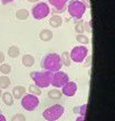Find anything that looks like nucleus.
<instances>
[{
	"mask_svg": "<svg viewBox=\"0 0 115 121\" xmlns=\"http://www.w3.org/2000/svg\"><path fill=\"white\" fill-rule=\"evenodd\" d=\"M41 69L49 72H57L62 69V60H60V55L57 53H49L41 60L40 63Z\"/></svg>",
	"mask_w": 115,
	"mask_h": 121,
	"instance_id": "obj_1",
	"label": "nucleus"
},
{
	"mask_svg": "<svg viewBox=\"0 0 115 121\" xmlns=\"http://www.w3.org/2000/svg\"><path fill=\"white\" fill-rule=\"evenodd\" d=\"M51 76H53V72L49 71H36V72H31L30 73V78L35 82V84L38 87H48L51 83Z\"/></svg>",
	"mask_w": 115,
	"mask_h": 121,
	"instance_id": "obj_2",
	"label": "nucleus"
},
{
	"mask_svg": "<svg viewBox=\"0 0 115 121\" xmlns=\"http://www.w3.org/2000/svg\"><path fill=\"white\" fill-rule=\"evenodd\" d=\"M64 111H65V109L63 105H60V104H54L51 107H48L44 111L43 117L47 121H56L64 114Z\"/></svg>",
	"mask_w": 115,
	"mask_h": 121,
	"instance_id": "obj_3",
	"label": "nucleus"
},
{
	"mask_svg": "<svg viewBox=\"0 0 115 121\" xmlns=\"http://www.w3.org/2000/svg\"><path fill=\"white\" fill-rule=\"evenodd\" d=\"M86 11V6L83 1L79 0H72L68 4V13L73 18L81 19Z\"/></svg>",
	"mask_w": 115,
	"mask_h": 121,
	"instance_id": "obj_4",
	"label": "nucleus"
},
{
	"mask_svg": "<svg viewBox=\"0 0 115 121\" xmlns=\"http://www.w3.org/2000/svg\"><path fill=\"white\" fill-rule=\"evenodd\" d=\"M31 13H33V17L35 19L40 20V19L46 18L50 13V9H49V6L46 2H38L37 4H35L33 7Z\"/></svg>",
	"mask_w": 115,
	"mask_h": 121,
	"instance_id": "obj_5",
	"label": "nucleus"
},
{
	"mask_svg": "<svg viewBox=\"0 0 115 121\" xmlns=\"http://www.w3.org/2000/svg\"><path fill=\"white\" fill-rule=\"evenodd\" d=\"M88 54V49L86 46H75L72 49V52L69 53L70 55V60L75 63H82L84 62L85 58L87 57Z\"/></svg>",
	"mask_w": 115,
	"mask_h": 121,
	"instance_id": "obj_6",
	"label": "nucleus"
},
{
	"mask_svg": "<svg viewBox=\"0 0 115 121\" xmlns=\"http://www.w3.org/2000/svg\"><path fill=\"white\" fill-rule=\"evenodd\" d=\"M39 105L38 96L33 94H25L21 98V107L26 111H34Z\"/></svg>",
	"mask_w": 115,
	"mask_h": 121,
	"instance_id": "obj_7",
	"label": "nucleus"
},
{
	"mask_svg": "<svg viewBox=\"0 0 115 121\" xmlns=\"http://www.w3.org/2000/svg\"><path fill=\"white\" fill-rule=\"evenodd\" d=\"M68 81H69V78H68V75H67V73L62 72L59 69V71L53 73L50 85H53V86H55V87H62Z\"/></svg>",
	"mask_w": 115,
	"mask_h": 121,
	"instance_id": "obj_8",
	"label": "nucleus"
},
{
	"mask_svg": "<svg viewBox=\"0 0 115 121\" xmlns=\"http://www.w3.org/2000/svg\"><path fill=\"white\" fill-rule=\"evenodd\" d=\"M77 91V85L75 82H67L63 85V94L66 96H74Z\"/></svg>",
	"mask_w": 115,
	"mask_h": 121,
	"instance_id": "obj_9",
	"label": "nucleus"
},
{
	"mask_svg": "<svg viewBox=\"0 0 115 121\" xmlns=\"http://www.w3.org/2000/svg\"><path fill=\"white\" fill-rule=\"evenodd\" d=\"M26 94V87L21 86V85H17L13 87L12 90V96L13 99H21L22 96Z\"/></svg>",
	"mask_w": 115,
	"mask_h": 121,
	"instance_id": "obj_10",
	"label": "nucleus"
},
{
	"mask_svg": "<svg viewBox=\"0 0 115 121\" xmlns=\"http://www.w3.org/2000/svg\"><path fill=\"white\" fill-rule=\"evenodd\" d=\"M62 24H63V19L58 15H53L49 19V25L53 28H58V27L62 26Z\"/></svg>",
	"mask_w": 115,
	"mask_h": 121,
	"instance_id": "obj_11",
	"label": "nucleus"
},
{
	"mask_svg": "<svg viewBox=\"0 0 115 121\" xmlns=\"http://www.w3.org/2000/svg\"><path fill=\"white\" fill-rule=\"evenodd\" d=\"M21 63L26 67H31V66L35 64V57L33 56V55H30V54H25V55L22 56Z\"/></svg>",
	"mask_w": 115,
	"mask_h": 121,
	"instance_id": "obj_12",
	"label": "nucleus"
},
{
	"mask_svg": "<svg viewBox=\"0 0 115 121\" xmlns=\"http://www.w3.org/2000/svg\"><path fill=\"white\" fill-rule=\"evenodd\" d=\"M1 99L4 101V103L6 104V105H8V107H11L13 104V96H12V94L9 93V92H2Z\"/></svg>",
	"mask_w": 115,
	"mask_h": 121,
	"instance_id": "obj_13",
	"label": "nucleus"
},
{
	"mask_svg": "<svg viewBox=\"0 0 115 121\" xmlns=\"http://www.w3.org/2000/svg\"><path fill=\"white\" fill-rule=\"evenodd\" d=\"M39 38L41 39L43 42H49L53 38V33L49 29H43L39 33Z\"/></svg>",
	"mask_w": 115,
	"mask_h": 121,
	"instance_id": "obj_14",
	"label": "nucleus"
},
{
	"mask_svg": "<svg viewBox=\"0 0 115 121\" xmlns=\"http://www.w3.org/2000/svg\"><path fill=\"white\" fill-rule=\"evenodd\" d=\"M67 0H49V4L55 9H65V4Z\"/></svg>",
	"mask_w": 115,
	"mask_h": 121,
	"instance_id": "obj_15",
	"label": "nucleus"
},
{
	"mask_svg": "<svg viewBox=\"0 0 115 121\" xmlns=\"http://www.w3.org/2000/svg\"><path fill=\"white\" fill-rule=\"evenodd\" d=\"M29 17V11L27 9H19L16 13V18L18 20H26Z\"/></svg>",
	"mask_w": 115,
	"mask_h": 121,
	"instance_id": "obj_16",
	"label": "nucleus"
},
{
	"mask_svg": "<svg viewBox=\"0 0 115 121\" xmlns=\"http://www.w3.org/2000/svg\"><path fill=\"white\" fill-rule=\"evenodd\" d=\"M19 54H20V49H19L18 46L12 45V46H10V47H9V49H8L9 57H11V58H16V57L19 56Z\"/></svg>",
	"mask_w": 115,
	"mask_h": 121,
	"instance_id": "obj_17",
	"label": "nucleus"
},
{
	"mask_svg": "<svg viewBox=\"0 0 115 121\" xmlns=\"http://www.w3.org/2000/svg\"><path fill=\"white\" fill-rule=\"evenodd\" d=\"M60 60H62V65L64 66H69L70 65V55H69V52H63L62 56H60Z\"/></svg>",
	"mask_w": 115,
	"mask_h": 121,
	"instance_id": "obj_18",
	"label": "nucleus"
},
{
	"mask_svg": "<svg viewBox=\"0 0 115 121\" xmlns=\"http://www.w3.org/2000/svg\"><path fill=\"white\" fill-rule=\"evenodd\" d=\"M10 84H11V81H10V78L8 76H6V75L0 76V89L1 90L2 89H8Z\"/></svg>",
	"mask_w": 115,
	"mask_h": 121,
	"instance_id": "obj_19",
	"label": "nucleus"
},
{
	"mask_svg": "<svg viewBox=\"0 0 115 121\" xmlns=\"http://www.w3.org/2000/svg\"><path fill=\"white\" fill-rule=\"evenodd\" d=\"M62 95H63V93H62L59 90H57V89H55V90H50L49 92H48L49 99H53V100H59L60 98H62Z\"/></svg>",
	"mask_w": 115,
	"mask_h": 121,
	"instance_id": "obj_20",
	"label": "nucleus"
},
{
	"mask_svg": "<svg viewBox=\"0 0 115 121\" xmlns=\"http://www.w3.org/2000/svg\"><path fill=\"white\" fill-rule=\"evenodd\" d=\"M28 91H29V94L36 95V96H39V95L41 94L40 87H38L36 84H30L29 87H28Z\"/></svg>",
	"mask_w": 115,
	"mask_h": 121,
	"instance_id": "obj_21",
	"label": "nucleus"
},
{
	"mask_svg": "<svg viewBox=\"0 0 115 121\" xmlns=\"http://www.w3.org/2000/svg\"><path fill=\"white\" fill-rule=\"evenodd\" d=\"M75 30H76L77 34H83L84 33V20H82V18L81 19H76Z\"/></svg>",
	"mask_w": 115,
	"mask_h": 121,
	"instance_id": "obj_22",
	"label": "nucleus"
},
{
	"mask_svg": "<svg viewBox=\"0 0 115 121\" xmlns=\"http://www.w3.org/2000/svg\"><path fill=\"white\" fill-rule=\"evenodd\" d=\"M76 40L79 44H83V45H86V44L90 43V38H88L87 36H85V35H83V34H77Z\"/></svg>",
	"mask_w": 115,
	"mask_h": 121,
	"instance_id": "obj_23",
	"label": "nucleus"
},
{
	"mask_svg": "<svg viewBox=\"0 0 115 121\" xmlns=\"http://www.w3.org/2000/svg\"><path fill=\"white\" fill-rule=\"evenodd\" d=\"M0 72L4 74V75H7L11 72V66L9 64H4V63H1L0 64Z\"/></svg>",
	"mask_w": 115,
	"mask_h": 121,
	"instance_id": "obj_24",
	"label": "nucleus"
},
{
	"mask_svg": "<svg viewBox=\"0 0 115 121\" xmlns=\"http://www.w3.org/2000/svg\"><path fill=\"white\" fill-rule=\"evenodd\" d=\"M11 121H26V117L22 113H17V114H15L12 117Z\"/></svg>",
	"mask_w": 115,
	"mask_h": 121,
	"instance_id": "obj_25",
	"label": "nucleus"
},
{
	"mask_svg": "<svg viewBox=\"0 0 115 121\" xmlns=\"http://www.w3.org/2000/svg\"><path fill=\"white\" fill-rule=\"evenodd\" d=\"M90 25H92V22H84V31H88V33H90V31H92V27H90Z\"/></svg>",
	"mask_w": 115,
	"mask_h": 121,
	"instance_id": "obj_26",
	"label": "nucleus"
},
{
	"mask_svg": "<svg viewBox=\"0 0 115 121\" xmlns=\"http://www.w3.org/2000/svg\"><path fill=\"white\" fill-rule=\"evenodd\" d=\"M86 109H87V104H84V105H82L81 108H79V116H83V117H85V114H86Z\"/></svg>",
	"mask_w": 115,
	"mask_h": 121,
	"instance_id": "obj_27",
	"label": "nucleus"
},
{
	"mask_svg": "<svg viewBox=\"0 0 115 121\" xmlns=\"http://www.w3.org/2000/svg\"><path fill=\"white\" fill-rule=\"evenodd\" d=\"M85 60H86V62H85V66H87V67H88V66L90 65V60H92V57L88 56V57H86Z\"/></svg>",
	"mask_w": 115,
	"mask_h": 121,
	"instance_id": "obj_28",
	"label": "nucleus"
},
{
	"mask_svg": "<svg viewBox=\"0 0 115 121\" xmlns=\"http://www.w3.org/2000/svg\"><path fill=\"white\" fill-rule=\"evenodd\" d=\"M64 11V9H55V8H53V13H62Z\"/></svg>",
	"mask_w": 115,
	"mask_h": 121,
	"instance_id": "obj_29",
	"label": "nucleus"
},
{
	"mask_svg": "<svg viewBox=\"0 0 115 121\" xmlns=\"http://www.w3.org/2000/svg\"><path fill=\"white\" fill-rule=\"evenodd\" d=\"M4 54L0 51V64H1V63H4Z\"/></svg>",
	"mask_w": 115,
	"mask_h": 121,
	"instance_id": "obj_30",
	"label": "nucleus"
},
{
	"mask_svg": "<svg viewBox=\"0 0 115 121\" xmlns=\"http://www.w3.org/2000/svg\"><path fill=\"white\" fill-rule=\"evenodd\" d=\"M73 111H74V113H77V114H79V107H75V108L73 109Z\"/></svg>",
	"mask_w": 115,
	"mask_h": 121,
	"instance_id": "obj_31",
	"label": "nucleus"
},
{
	"mask_svg": "<svg viewBox=\"0 0 115 121\" xmlns=\"http://www.w3.org/2000/svg\"><path fill=\"white\" fill-rule=\"evenodd\" d=\"M12 1H15V0H1V2H2L4 4H10V2H12Z\"/></svg>",
	"mask_w": 115,
	"mask_h": 121,
	"instance_id": "obj_32",
	"label": "nucleus"
},
{
	"mask_svg": "<svg viewBox=\"0 0 115 121\" xmlns=\"http://www.w3.org/2000/svg\"><path fill=\"white\" fill-rule=\"evenodd\" d=\"M85 120V117H83V116H78V118L76 119V121H84Z\"/></svg>",
	"mask_w": 115,
	"mask_h": 121,
	"instance_id": "obj_33",
	"label": "nucleus"
},
{
	"mask_svg": "<svg viewBox=\"0 0 115 121\" xmlns=\"http://www.w3.org/2000/svg\"><path fill=\"white\" fill-rule=\"evenodd\" d=\"M0 121H6V117L4 114H1V113H0Z\"/></svg>",
	"mask_w": 115,
	"mask_h": 121,
	"instance_id": "obj_34",
	"label": "nucleus"
},
{
	"mask_svg": "<svg viewBox=\"0 0 115 121\" xmlns=\"http://www.w3.org/2000/svg\"><path fill=\"white\" fill-rule=\"evenodd\" d=\"M27 1H28V2H33V4H34V2H39L40 0H27Z\"/></svg>",
	"mask_w": 115,
	"mask_h": 121,
	"instance_id": "obj_35",
	"label": "nucleus"
},
{
	"mask_svg": "<svg viewBox=\"0 0 115 121\" xmlns=\"http://www.w3.org/2000/svg\"><path fill=\"white\" fill-rule=\"evenodd\" d=\"M1 94H2V91H1V89H0V98H1Z\"/></svg>",
	"mask_w": 115,
	"mask_h": 121,
	"instance_id": "obj_36",
	"label": "nucleus"
},
{
	"mask_svg": "<svg viewBox=\"0 0 115 121\" xmlns=\"http://www.w3.org/2000/svg\"><path fill=\"white\" fill-rule=\"evenodd\" d=\"M88 1H90V0H88Z\"/></svg>",
	"mask_w": 115,
	"mask_h": 121,
	"instance_id": "obj_37",
	"label": "nucleus"
}]
</instances>
